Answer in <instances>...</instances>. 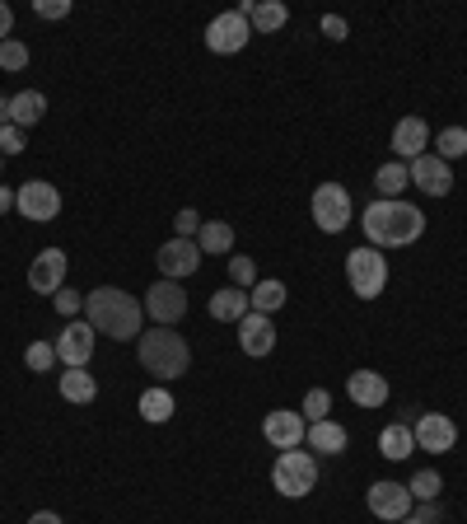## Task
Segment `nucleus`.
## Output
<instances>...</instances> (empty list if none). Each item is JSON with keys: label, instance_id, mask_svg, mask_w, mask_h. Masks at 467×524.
<instances>
[{"label": "nucleus", "instance_id": "0eeeda50", "mask_svg": "<svg viewBox=\"0 0 467 524\" xmlns=\"http://www.w3.org/2000/svg\"><path fill=\"white\" fill-rule=\"evenodd\" d=\"M248 43H253V24L239 10H225V15H215L206 24V47H211L215 57H239Z\"/></svg>", "mask_w": 467, "mask_h": 524}, {"label": "nucleus", "instance_id": "473e14b6", "mask_svg": "<svg viewBox=\"0 0 467 524\" xmlns=\"http://www.w3.org/2000/svg\"><path fill=\"white\" fill-rule=\"evenodd\" d=\"M24 66H29V47L19 43V38H5V43H0V71H24Z\"/></svg>", "mask_w": 467, "mask_h": 524}, {"label": "nucleus", "instance_id": "f257e3e1", "mask_svg": "<svg viewBox=\"0 0 467 524\" xmlns=\"http://www.w3.org/2000/svg\"><path fill=\"white\" fill-rule=\"evenodd\" d=\"M85 319L99 337L131 342V337H141L145 305L136 300V295L122 291V286H94V291L85 295Z\"/></svg>", "mask_w": 467, "mask_h": 524}, {"label": "nucleus", "instance_id": "c03bdc74", "mask_svg": "<svg viewBox=\"0 0 467 524\" xmlns=\"http://www.w3.org/2000/svg\"><path fill=\"white\" fill-rule=\"evenodd\" d=\"M10 211H15V192L0 188V216H10Z\"/></svg>", "mask_w": 467, "mask_h": 524}, {"label": "nucleus", "instance_id": "a18cd8bd", "mask_svg": "<svg viewBox=\"0 0 467 524\" xmlns=\"http://www.w3.org/2000/svg\"><path fill=\"white\" fill-rule=\"evenodd\" d=\"M5 122H10V99L0 94V127H5Z\"/></svg>", "mask_w": 467, "mask_h": 524}, {"label": "nucleus", "instance_id": "9d476101", "mask_svg": "<svg viewBox=\"0 0 467 524\" xmlns=\"http://www.w3.org/2000/svg\"><path fill=\"white\" fill-rule=\"evenodd\" d=\"M365 506H369V515H374V520L397 524L411 506H416V496L407 492V482H388V478H383V482H374V487L365 492Z\"/></svg>", "mask_w": 467, "mask_h": 524}, {"label": "nucleus", "instance_id": "a211bd4d", "mask_svg": "<svg viewBox=\"0 0 467 524\" xmlns=\"http://www.w3.org/2000/svg\"><path fill=\"white\" fill-rule=\"evenodd\" d=\"M239 347L243 356H271L276 351V323H271V314H248V319L239 323Z\"/></svg>", "mask_w": 467, "mask_h": 524}, {"label": "nucleus", "instance_id": "393cba45", "mask_svg": "<svg viewBox=\"0 0 467 524\" xmlns=\"http://www.w3.org/2000/svg\"><path fill=\"white\" fill-rule=\"evenodd\" d=\"M136 408H141V417H145L150 426H164V422H173L178 403H173V393L164 389V384H155V389L141 393V403H136Z\"/></svg>", "mask_w": 467, "mask_h": 524}, {"label": "nucleus", "instance_id": "f03ea898", "mask_svg": "<svg viewBox=\"0 0 467 524\" xmlns=\"http://www.w3.org/2000/svg\"><path fill=\"white\" fill-rule=\"evenodd\" d=\"M365 239H369V248H407V244H416L425 234V216H421V206H411V202H383V197H374V202L365 206Z\"/></svg>", "mask_w": 467, "mask_h": 524}, {"label": "nucleus", "instance_id": "c9c22d12", "mask_svg": "<svg viewBox=\"0 0 467 524\" xmlns=\"http://www.w3.org/2000/svg\"><path fill=\"white\" fill-rule=\"evenodd\" d=\"M52 305H57V314L75 319V314H85V295H80V291H71V286H61V291L52 295Z\"/></svg>", "mask_w": 467, "mask_h": 524}, {"label": "nucleus", "instance_id": "4468645a", "mask_svg": "<svg viewBox=\"0 0 467 524\" xmlns=\"http://www.w3.org/2000/svg\"><path fill=\"white\" fill-rule=\"evenodd\" d=\"M411 436H416V450L449 454L453 445H458V426H453V417H444V412H421V417L411 422Z\"/></svg>", "mask_w": 467, "mask_h": 524}, {"label": "nucleus", "instance_id": "2eb2a0df", "mask_svg": "<svg viewBox=\"0 0 467 524\" xmlns=\"http://www.w3.org/2000/svg\"><path fill=\"white\" fill-rule=\"evenodd\" d=\"M66 253L61 248H43L38 258L29 262V291H38V295H57L61 286H66Z\"/></svg>", "mask_w": 467, "mask_h": 524}, {"label": "nucleus", "instance_id": "4be33fe9", "mask_svg": "<svg viewBox=\"0 0 467 524\" xmlns=\"http://www.w3.org/2000/svg\"><path fill=\"white\" fill-rule=\"evenodd\" d=\"M47 117V94L43 89H19V94H10V122H15L19 131L38 127Z\"/></svg>", "mask_w": 467, "mask_h": 524}, {"label": "nucleus", "instance_id": "a19ab883", "mask_svg": "<svg viewBox=\"0 0 467 524\" xmlns=\"http://www.w3.org/2000/svg\"><path fill=\"white\" fill-rule=\"evenodd\" d=\"M323 38H332V43H346L351 38V24L341 15H323Z\"/></svg>", "mask_w": 467, "mask_h": 524}, {"label": "nucleus", "instance_id": "72a5a7b5", "mask_svg": "<svg viewBox=\"0 0 467 524\" xmlns=\"http://www.w3.org/2000/svg\"><path fill=\"white\" fill-rule=\"evenodd\" d=\"M24 365H29L33 375H47V370L57 365V347H52V342H33V347L24 351Z\"/></svg>", "mask_w": 467, "mask_h": 524}, {"label": "nucleus", "instance_id": "4c0bfd02", "mask_svg": "<svg viewBox=\"0 0 467 524\" xmlns=\"http://www.w3.org/2000/svg\"><path fill=\"white\" fill-rule=\"evenodd\" d=\"M201 225H206V220H201L197 211H192V206L173 216V230H178V239H197V234H201Z\"/></svg>", "mask_w": 467, "mask_h": 524}, {"label": "nucleus", "instance_id": "aec40b11", "mask_svg": "<svg viewBox=\"0 0 467 524\" xmlns=\"http://www.w3.org/2000/svg\"><path fill=\"white\" fill-rule=\"evenodd\" d=\"M248 314H253V300H248V291H239V286H225V291L211 295V319L215 323H234V328H239Z\"/></svg>", "mask_w": 467, "mask_h": 524}, {"label": "nucleus", "instance_id": "c756f323", "mask_svg": "<svg viewBox=\"0 0 467 524\" xmlns=\"http://www.w3.org/2000/svg\"><path fill=\"white\" fill-rule=\"evenodd\" d=\"M435 155L444 164L463 160V155H467V127H444V131H439V136H435Z\"/></svg>", "mask_w": 467, "mask_h": 524}, {"label": "nucleus", "instance_id": "7c9ffc66", "mask_svg": "<svg viewBox=\"0 0 467 524\" xmlns=\"http://www.w3.org/2000/svg\"><path fill=\"white\" fill-rule=\"evenodd\" d=\"M407 492L416 496V501H439V492H444V478H439L435 468H421V473L407 482Z\"/></svg>", "mask_w": 467, "mask_h": 524}, {"label": "nucleus", "instance_id": "37998d69", "mask_svg": "<svg viewBox=\"0 0 467 524\" xmlns=\"http://www.w3.org/2000/svg\"><path fill=\"white\" fill-rule=\"evenodd\" d=\"M29 524H61L57 510H38V515H29Z\"/></svg>", "mask_w": 467, "mask_h": 524}, {"label": "nucleus", "instance_id": "39448f33", "mask_svg": "<svg viewBox=\"0 0 467 524\" xmlns=\"http://www.w3.org/2000/svg\"><path fill=\"white\" fill-rule=\"evenodd\" d=\"M346 281H351L355 300H379L383 286H388V258L369 244L355 248L351 258H346Z\"/></svg>", "mask_w": 467, "mask_h": 524}, {"label": "nucleus", "instance_id": "5701e85b", "mask_svg": "<svg viewBox=\"0 0 467 524\" xmlns=\"http://www.w3.org/2000/svg\"><path fill=\"white\" fill-rule=\"evenodd\" d=\"M304 440H309V450H318V454H341V450H351V431H346L341 422H332V417H327V422H313Z\"/></svg>", "mask_w": 467, "mask_h": 524}, {"label": "nucleus", "instance_id": "bb28decb", "mask_svg": "<svg viewBox=\"0 0 467 524\" xmlns=\"http://www.w3.org/2000/svg\"><path fill=\"white\" fill-rule=\"evenodd\" d=\"M285 19H290V10H285L281 0H253V10H248L253 33H276V29H285Z\"/></svg>", "mask_w": 467, "mask_h": 524}, {"label": "nucleus", "instance_id": "6e6552de", "mask_svg": "<svg viewBox=\"0 0 467 524\" xmlns=\"http://www.w3.org/2000/svg\"><path fill=\"white\" fill-rule=\"evenodd\" d=\"M15 211L33 225H47V220L61 216V192L47 178H29L24 188H15Z\"/></svg>", "mask_w": 467, "mask_h": 524}, {"label": "nucleus", "instance_id": "ddd939ff", "mask_svg": "<svg viewBox=\"0 0 467 524\" xmlns=\"http://www.w3.org/2000/svg\"><path fill=\"white\" fill-rule=\"evenodd\" d=\"M94 342H99V333L89 328V319H71L66 328H61V337L52 342V347H57V361L71 370V365L94 361Z\"/></svg>", "mask_w": 467, "mask_h": 524}, {"label": "nucleus", "instance_id": "c85d7f7f", "mask_svg": "<svg viewBox=\"0 0 467 524\" xmlns=\"http://www.w3.org/2000/svg\"><path fill=\"white\" fill-rule=\"evenodd\" d=\"M248 300H253L257 314H276L290 300V291H285V281H257L253 291H248Z\"/></svg>", "mask_w": 467, "mask_h": 524}, {"label": "nucleus", "instance_id": "79ce46f5", "mask_svg": "<svg viewBox=\"0 0 467 524\" xmlns=\"http://www.w3.org/2000/svg\"><path fill=\"white\" fill-rule=\"evenodd\" d=\"M10 33H15V10H10V5L0 0V43H5Z\"/></svg>", "mask_w": 467, "mask_h": 524}, {"label": "nucleus", "instance_id": "20e7f679", "mask_svg": "<svg viewBox=\"0 0 467 524\" xmlns=\"http://www.w3.org/2000/svg\"><path fill=\"white\" fill-rule=\"evenodd\" d=\"M271 487L285 496V501H299L318 487V459L309 450H281L276 464H271Z\"/></svg>", "mask_w": 467, "mask_h": 524}, {"label": "nucleus", "instance_id": "412c9836", "mask_svg": "<svg viewBox=\"0 0 467 524\" xmlns=\"http://www.w3.org/2000/svg\"><path fill=\"white\" fill-rule=\"evenodd\" d=\"M61 398L75 403V408H89V403L99 398V379L89 375V365H71V370H61Z\"/></svg>", "mask_w": 467, "mask_h": 524}, {"label": "nucleus", "instance_id": "58836bf2", "mask_svg": "<svg viewBox=\"0 0 467 524\" xmlns=\"http://www.w3.org/2000/svg\"><path fill=\"white\" fill-rule=\"evenodd\" d=\"M33 15L47 19V24H52V19H66V15H71V0H38V5H33Z\"/></svg>", "mask_w": 467, "mask_h": 524}, {"label": "nucleus", "instance_id": "b1692460", "mask_svg": "<svg viewBox=\"0 0 467 524\" xmlns=\"http://www.w3.org/2000/svg\"><path fill=\"white\" fill-rule=\"evenodd\" d=\"M416 450V436H411V422H388L379 431V454L383 459H393V464H402L407 454Z\"/></svg>", "mask_w": 467, "mask_h": 524}, {"label": "nucleus", "instance_id": "1a4fd4ad", "mask_svg": "<svg viewBox=\"0 0 467 524\" xmlns=\"http://www.w3.org/2000/svg\"><path fill=\"white\" fill-rule=\"evenodd\" d=\"M141 305H145V319H155V328H173V323L187 314V291L178 286V281L159 277L155 286L141 295Z\"/></svg>", "mask_w": 467, "mask_h": 524}, {"label": "nucleus", "instance_id": "f8f14e48", "mask_svg": "<svg viewBox=\"0 0 467 524\" xmlns=\"http://www.w3.org/2000/svg\"><path fill=\"white\" fill-rule=\"evenodd\" d=\"M262 436H267L271 450H299L304 436H309V422H304V412L271 408L267 417H262Z\"/></svg>", "mask_w": 467, "mask_h": 524}, {"label": "nucleus", "instance_id": "7ed1b4c3", "mask_svg": "<svg viewBox=\"0 0 467 524\" xmlns=\"http://www.w3.org/2000/svg\"><path fill=\"white\" fill-rule=\"evenodd\" d=\"M136 356H141L145 375H155L159 384L169 379H183L192 370V347L178 328H150V333L136 337Z\"/></svg>", "mask_w": 467, "mask_h": 524}, {"label": "nucleus", "instance_id": "423d86ee", "mask_svg": "<svg viewBox=\"0 0 467 524\" xmlns=\"http://www.w3.org/2000/svg\"><path fill=\"white\" fill-rule=\"evenodd\" d=\"M309 211H313V225L323 234H341L351 225V192L341 183H318L309 197Z\"/></svg>", "mask_w": 467, "mask_h": 524}, {"label": "nucleus", "instance_id": "2f4dec72", "mask_svg": "<svg viewBox=\"0 0 467 524\" xmlns=\"http://www.w3.org/2000/svg\"><path fill=\"white\" fill-rule=\"evenodd\" d=\"M229 286H239V291H253L257 286V262L248 253H234L229 258Z\"/></svg>", "mask_w": 467, "mask_h": 524}, {"label": "nucleus", "instance_id": "ea45409f", "mask_svg": "<svg viewBox=\"0 0 467 524\" xmlns=\"http://www.w3.org/2000/svg\"><path fill=\"white\" fill-rule=\"evenodd\" d=\"M19 150H24V131L15 122H5L0 127V155H19Z\"/></svg>", "mask_w": 467, "mask_h": 524}, {"label": "nucleus", "instance_id": "6ab92c4d", "mask_svg": "<svg viewBox=\"0 0 467 524\" xmlns=\"http://www.w3.org/2000/svg\"><path fill=\"white\" fill-rule=\"evenodd\" d=\"M346 398L355 408H383L388 403V379L379 370H355V375H346Z\"/></svg>", "mask_w": 467, "mask_h": 524}, {"label": "nucleus", "instance_id": "f3484780", "mask_svg": "<svg viewBox=\"0 0 467 524\" xmlns=\"http://www.w3.org/2000/svg\"><path fill=\"white\" fill-rule=\"evenodd\" d=\"M425 146H430V127H425V117H402L393 127V160L411 164V160H421Z\"/></svg>", "mask_w": 467, "mask_h": 524}, {"label": "nucleus", "instance_id": "f704fd0d", "mask_svg": "<svg viewBox=\"0 0 467 524\" xmlns=\"http://www.w3.org/2000/svg\"><path fill=\"white\" fill-rule=\"evenodd\" d=\"M299 412H309V426L313 422H327V412H332V393L327 389H309L304 393V408Z\"/></svg>", "mask_w": 467, "mask_h": 524}, {"label": "nucleus", "instance_id": "9b49d317", "mask_svg": "<svg viewBox=\"0 0 467 524\" xmlns=\"http://www.w3.org/2000/svg\"><path fill=\"white\" fill-rule=\"evenodd\" d=\"M201 258H206V253H201V244L197 239H178V234H173L169 244H159V277L164 281H183V277H192V272H197L201 267Z\"/></svg>", "mask_w": 467, "mask_h": 524}, {"label": "nucleus", "instance_id": "e433bc0d", "mask_svg": "<svg viewBox=\"0 0 467 524\" xmlns=\"http://www.w3.org/2000/svg\"><path fill=\"white\" fill-rule=\"evenodd\" d=\"M397 524H439V501H416Z\"/></svg>", "mask_w": 467, "mask_h": 524}, {"label": "nucleus", "instance_id": "49530a36", "mask_svg": "<svg viewBox=\"0 0 467 524\" xmlns=\"http://www.w3.org/2000/svg\"><path fill=\"white\" fill-rule=\"evenodd\" d=\"M0 169H5V155H0Z\"/></svg>", "mask_w": 467, "mask_h": 524}, {"label": "nucleus", "instance_id": "a878e982", "mask_svg": "<svg viewBox=\"0 0 467 524\" xmlns=\"http://www.w3.org/2000/svg\"><path fill=\"white\" fill-rule=\"evenodd\" d=\"M407 183H411V174H407V164L402 160L379 164V174H374V192H379L383 202H397V197L407 192Z\"/></svg>", "mask_w": 467, "mask_h": 524}, {"label": "nucleus", "instance_id": "dca6fc26", "mask_svg": "<svg viewBox=\"0 0 467 524\" xmlns=\"http://www.w3.org/2000/svg\"><path fill=\"white\" fill-rule=\"evenodd\" d=\"M407 174H411V183H416L425 197H449V188H453V169L439 160V155H430V150H425L421 160L407 164Z\"/></svg>", "mask_w": 467, "mask_h": 524}, {"label": "nucleus", "instance_id": "cd10ccee", "mask_svg": "<svg viewBox=\"0 0 467 524\" xmlns=\"http://www.w3.org/2000/svg\"><path fill=\"white\" fill-rule=\"evenodd\" d=\"M197 244H201V253H229V248H234V225H229V220H206L197 234Z\"/></svg>", "mask_w": 467, "mask_h": 524}]
</instances>
